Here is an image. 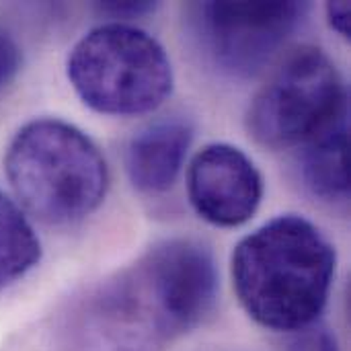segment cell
<instances>
[{"label": "cell", "mask_w": 351, "mask_h": 351, "mask_svg": "<svg viewBox=\"0 0 351 351\" xmlns=\"http://www.w3.org/2000/svg\"><path fill=\"white\" fill-rule=\"evenodd\" d=\"M306 2H202L189 8L206 56L232 76L263 70L300 27Z\"/></svg>", "instance_id": "cell-6"}, {"label": "cell", "mask_w": 351, "mask_h": 351, "mask_svg": "<svg viewBox=\"0 0 351 351\" xmlns=\"http://www.w3.org/2000/svg\"><path fill=\"white\" fill-rule=\"evenodd\" d=\"M68 80L90 109L105 115H144L173 90V66L165 47L128 23L88 31L68 56Z\"/></svg>", "instance_id": "cell-4"}, {"label": "cell", "mask_w": 351, "mask_h": 351, "mask_svg": "<svg viewBox=\"0 0 351 351\" xmlns=\"http://www.w3.org/2000/svg\"><path fill=\"white\" fill-rule=\"evenodd\" d=\"M21 68V49L14 39L0 31V90L16 76Z\"/></svg>", "instance_id": "cell-12"}, {"label": "cell", "mask_w": 351, "mask_h": 351, "mask_svg": "<svg viewBox=\"0 0 351 351\" xmlns=\"http://www.w3.org/2000/svg\"><path fill=\"white\" fill-rule=\"evenodd\" d=\"M348 121V90L331 58L319 47H300L257 90L247 111V130L265 148H302Z\"/></svg>", "instance_id": "cell-5"}, {"label": "cell", "mask_w": 351, "mask_h": 351, "mask_svg": "<svg viewBox=\"0 0 351 351\" xmlns=\"http://www.w3.org/2000/svg\"><path fill=\"white\" fill-rule=\"evenodd\" d=\"M216 294L212 253L191 239L162 241L86 296L74 351H165L212 313Z\"/></svg>", "instance_id": "cell-1"}, {"label": "cell", "mask_w": 351, "mask_h": 351, "mask_svg": "<svg viewBox=\"0 0 351 351\" xmlns=\"http://www.w3.org/2000/svg\"><path fill=\"white\" fill-rule=\"evenodd\" d=\"M290 351H339L335 335L325 327H306L296 333Z\"/></svg>", "instance_id": "cell-11"}, {"label": "cell", "mask_w": 351, "mask_h": 351, "mask_svg": "<svg viewBox=\"0 0 351 351\" xmlns=\"http://www.w3.org/2000/svg\"><path fill=\"white\" fill-rule=\"evenodd\" d=\"M327 19L329 25L343 37L351 35V21H350V4L348 2H329L327 4Z\"/></svg>", "instance_id": "cell-13"}, {"label": "cell", "mask_w": 351, "mask_h": 351, "mask_svg": "<svg viewBox=\"0 0 351 351\" xmlns=\"http://www.w3.org/2000/svg\"><path fill=\"white\" fill-rule=\"evenodd\" d=\"M193 128L185 119H160L140 130L128 144L125 169L132 185L142 193L169 191L185 162Z\"/></svg>", "instance_id": "cell-8"}, {"label": "cell", "mask_w": 351, "mask_h": 351, "mask_svg": "<svg viewBox=\"0 0 351 351\" xmlns=\"http://www.w3.org/2000/svg\"><path fill=\"white\" fill-rule=\"evenodd\" d=\"M41 259V243L23 210L0 191V290L25 278Z\"/></svg>", "instance_id": "cell-10"}, {"label": "cell", "mask_w": 351, "mask_h": 351, "mask_svg": "<svg viewBox=\"0 0 351 351\" xmlns=\"http://www.w3.org/2000/svg\"><path fill=\"white\" fill-rule=\"evenodd\" d=\"M154 8H156V4H152V2H107V4H101V10L113 14L115 19L117 16H140Z\"/></svg>", "instance_id": "cell-14"}, {"label": "cell", "mask_w": 351, "mask_h": 351, "mask_svg": "<svg viewBox=\"0 0 351 351\" xmlns=\"http://www.w3.org/2000/svg\"><path fill=\"white\" fill-rule=\"evenodd\" d=\"M187 195L206 222L232 228L249 222L259 210L263 179L241 148L208 144L189 165Z\"/></svg>", "instance_id": "cell-7"}, {"label": "cell", "mask_w": 351, "mask_h": 351, "mask_svg": "<svg viewBox=\"0 0 351 351\" xmlns=\"http://www.w3.org/2000/svg\"><path fill=\"white\" fill-rule=\"evenodd\" d=\"M337 255L327 237L302 216H278L247 234L232 253V286L259 325L298 333L321 317L335 278Z\"/></svg>", "instance_id": "cell-2"}, {"label": "cell", "mask_w": 351, "mask_h": 351, "mask_svg": "<svg viewBox=\"0 0 351 351\" xmlns=\"http://www.w3.org/2000/svg\"><path fill=\"white\" fill-rule=\"evenodd\" d=\"M4 173L19 204L51 226L90 216L109 189V169L97 144L76 125L53 117L33 119L14 134Z\"/></svg>", "instance_id": "cell-3"}, {"label": "cell", "mask_w": 351, "mask_h": 351, "mask_svg": "<svg viewBox=\"0 0 351 351\" xmlns=\"http://www.w3.org/2000/svg\"><path fill=\"white\" fill-rule=\"evenodd\" d=\"M350 128L348 121L302 146L300 171L306 187L325 202H346L350 195Z\"/></svg>", "instance_id": "cell-9"}]
</instances>
